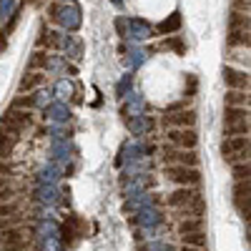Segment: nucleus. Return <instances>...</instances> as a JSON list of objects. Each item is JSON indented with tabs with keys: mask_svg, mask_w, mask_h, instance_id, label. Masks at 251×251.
Listing matches in <instances>:
<instances>
[{
	"mask_svg": "<svg viewBox=\"0 0 251 251\" xmlns=\"http://www.w3.org/2000/svg\"><path fill=\"white\" fill-rule=\"evenodd\" d=\"M224 123L228 136H249V108H226Z\"/></svg>",
	"mask_w": 251,
	"mask_h": 251,
	"instance_id": "1",
	"label": "nucleus"
},
{
	"mask_svg": "<svg viewBox=\"0 0 251 251\" xmlns=\"http://www.w3.org/2000/svg\"><path fill=\"white\" fill-rule=\"evenodd\" d=\"M166 176H169L174 183H181L183 188H194L199 181H201V174L196 169H188V166H178V163H171L166 169Z\"/></svg>",
	"mask_w": 251,
	"mask_h": 251,
	"instance_id": "2",
	"label": "nucleus"
},
{
	"mask_svg": "<svg viewBox=\"0 0 251 251\" xmlns=\"http://www.w3.org/2000/svg\"><path fill=\"white\" fill-rule=\"evenodd\" d=\"M224 80L228 91H246L249 93V75L244 71H234V68H226L224 71Z\"/></svg>",
	"mask_w": 251,
	"mask_h": 251,
	"instance_id": "3",
	"label": "nucleus"
},
{
	"mask_svg": "<svg viewBox=\"0 0 251 251\" xmlns=\"http://www.w3.org/2000/svg\"><path fill=\"white\" fill-rule=\"evenodd\" d=\"M169 141L171 143H176V146H181V149H188V151H194L196 149V133L191 131V128H183V131H178V128H174L171 133H169Z\"/></svg>",
	"mask_w": 251,
	"mask_h": 251,
	"instance_id": "4",
	"label": "nucleus"
},
{
	"mask_svg": "<svg viewBox=\"0 0 251 251\" xmlns=\"http://www.w3.org/2000/svg\"><path fill=\"white\" fill-rule=\"evenodd\" d=\"M221 151H224L226 158H228V156H236V153H241V151H249V136H231L228 141H224Z\"/></svg>",
	"mask_w": 251,
	"mask_h": 251,
	"instance_id": "5",
	"label": "nucleus"
},
{
	"mask_svg": "<svg viewBox=\"0 0 251 251\" xmlns=\"http://www.w3.org/2000/svg\"><path fill=\"white\" fill-rule=\"evenodd\" d=\"M196 196H199V194L194 191V188H178L176 194L169 196V206H171V208H188Z\"/></svg>",
	"mask_w": 251,
	"mask_h": 251,
	"instance_id": "6",
	"label": "nucleus"
},
{
	"mask_svg": "<svg viewBox=\"0 0 251 251\" xmlns=\"http://www.w3.org/2000/svg\"><path fill=\"white\" fill-rule=\"evenodd\" d=\"M20 244H25V239H23V231H20V228H5V231L0 234V246H3V249L20 246Z\"/></svg>",
	"mask_w": 251,
	"mask_h": 251,
	"instance_id": "7",
	"label": "nucleus"
},
{
	"mask_svg": "<svg viewBox=\"0 0 251 251\" xmlns=\"http://www.w3.org/2000/svg\"><path fill=\"white\" fill-rule=\"evenodd\" d=\"M194 123H196V113H194V111H181V113H176V116L169 118V126H176L178 131L191 128Z\"/></svg>",
	"mask_w": 251,
	"mask_h": 251,
	"instance_id": "8",
	"label": "nucleus"
},
{
	"mask_svg": "<svg viewBox=\"0 0 251 251\" xmlns=\"http://www.w3.org/2000/svg\"><path fill=\"white\" fill-rule=\"evenodd\" d=\"M226 108H249V93L246 91H228L226 93Z\"/></svg>",
	"mask_w": 251,
	"mask_h": 251,
	"instance_id": "9",
	"label": "nucleus"
},
{
	"mask_svg": "<svg viewBox=\"0 0 251 251\" xmlns=\"http://www.w3.org/2000/svg\"><path fill=\"white\" fill-rule=\"evenodd\" d=\"M203 231V219H183L178 224V234L186 236V234H201Z\"/></svg>",
	"mask_w": 251,
	"mask_h": 251,
	"instance_id": "10",
	"label": "nucleus"
},
{
	"mask_svg": "<svg viewBox=\"0 0 251 251\" xmlns=\"http://www.w3.org/2000/svg\"><path fill=\"white\" fill-rule=\"evenodd\" d=\"M249 48V30H228V48Z\"/></svg>",
	"mask_w": 251,
	"mask_h": 251,
	"instance_id": "11",
	"label": "nucleus"
},
{
	"mask_svg": "<svg viewBox=\"0 0 251 251\" xmlns=\"http://www.w3.org/2000/svg\"><path fill=\"white\" fill-rule=\"evenodd\" d=\"M228 30H249V15L231 13V18H228Z\"/></svg>",
	"mask_w": 251,
	"mask_h": 251,
	"instance_id": "12",
	"label": "nucleus"
},
{
	"mask_svg": "<svg viewBox=\"0 0 251 251\" xmlns=\"http://www.w3.org/2000/svg\"><path fill=\"white\" fill-rule=\"evenodd\" d=\"M174 161H178V166H188V169H196V153L194 151H181V153H174Z\"/></svg>",
	"mask_w": 251,
	"mask_h": 251,
	"instance_id": "13",
	"label": "nucleus"
},
{
	"mask_svg": "<svg viewBox=\"0 0 251 251\" xmlns=\"http://www.w3.org/2000/svg\"><path fill=\"white\" fill-rule=\"evenodd\" d=\"M181 241H183V246H191V249H206L203 231L201 234H186V236H181Z\"/></svg>",
	"mask_w": 251,
	"mask_h": 251,
	"instance_id": "14",
	"label": "nucleus"
},
{
	"mask_svg": "<svg viewBox=\"0 0 251 251\" xmlns=\"http://www.w3.org/2000/svg\"><path fill=\"white\" fill-rule=\"evenodd\" d=\"M43 83V75L40 73H30V75H25L23 80H20V91H33L35 86H40Z\"/></svg>",
	"mask_w": 251,
	"mask_h": 251,
	"instance_id": "15",
	"label": "nucleus"
},
{
	"mask_svg": "<svg viewBox=\"0 0 251 251\" xmlns=\"http://www.w3.org/2000/svg\"><path fill=\"white\" fill-rule=\"evenodd\" d=\"M10 153H13V136L0 133V161H5Z\"/></svg>",
	"mask_w": 251,
	"mask_h": 251,
	"instance_id": "16",
	"label": "nucleus"
},
{
	"mask_svg": "<svg viewBox=\"0 0 251 251\" xmlns=\"http://www.w3.org/2000/svg\"><path fill=\"white\" fill-rule=\"evenodd\" d=\"M234 178L236 181H249V161L246 163H234Z\"/></svg>",
	"mask_w": 251,
	"mask_h": 251,
	"instance_id": "17",
	"label": "nucleus"
},
{
	"mask_svg": "<svg viewBox=\"0 0 251 251\" xmlns=\"http://www.w3.org/2000/svg\"><path fill=\"white\" fill-rule=\"evenodd\" d=\"M231 8H234V13H244V15H249V0H231Z\"/></svg>",
	"mask_w": 251,
	"mask_h": 251,
	"instance_id": "18",
	"label": "nucleus"
},
{
	"mask_svg": "<svg viewBox=\"0 0 251 251\" xmlns=\"http://www.w3.org/2000/svg\"><path fill=\"white\" fill-rule=\"evenodd\" d=\"M46 66H48L46 53H35V58L30 60V68H46Z\"/></svg>",
	"mask_w": 251,
	"mask_h": 251,
	"instance_id": "19",
	"label": "nucleus"
},
{
	"mask_svg": "<svg viewBox=\"0 0 251 251\" xmlns=\"http://www.w3.org/2000/svg\"><path fill=\"white\" fill-rule=\"evenodd\" d=\"M178 23H181L178 15H174V18L169 20V23H161V33H171V30H176V28H178Z\"/></svg>",
	"mask_w": 251,
	"mask_h": 251,
	"instance_id": "20",
	"label": "nucleus"
},
{
	"mask_svg": "<svg viewBox=\"0 0 251 251\" xmlns=\"http://www.w3.org/2000/svg\"><path fill=\"white\" fill-rule=\"evenodd\" d=\"M18 221L20 219H5V216H0V228H3V231H5V228H13Z\"/></svg>",
	"mask_w": 251,
	"mask_h": 251,
	"instance_id": "21",
	"label": "nucleus"
},
{
	"mask_svg": "<svg viewBox=\"0 0 251 251\" xmlns=\"http://www.w3.org/2000/svg\"><path fill=\"white\" fill-rule=\"evenodd\" d=\"M8 174H10V166L5 161H0V176H8Z\"/></svg>",
	"mask_w": 251,
	"mask_h": 251,
	"instance_id": "22",
	"label": "nucleus"
},
{
	"mask_svg": "<svg viewBox=\"0 0 251 251\" xmlns=\"http://www.w3.org/2000/svg\"><path fill=\"white\" fill-rule=\"evenodd\" d=\"M13 196V191H10V188H3V191H0V201H8Z\"/></svg>",
	"mask_w": 251,
	"mask_h": 251,
	"instance_id": "23",
	"label": "nucleus"
},
{
	"mask_svg": "<svg viewBox=\"0 0 251 251\" xmlns=\"http://www.w3.org/2000/svg\"><path fill=\"white\" fill-rule=\"evenodd\" d=\"M5 188V176H0V191Z\"/></svg>",
	"mask_w": 251,
	"mask_h": 251,
	"instance_id": "24",
	"label": "nucleus"
},
{
	"mask_svg": "<svg viewBox=\"0 0 251 251\" xmlns=\"http://www.w3.org/2000/svg\"><path fill=\"white\" fill-rule=\"evenodd\" d=\"M181 251H203V249H191V246H183Z\"/></svg>",
	"mask_w": 251,
	"mask_h": 251,
	"instance_id": "25",
	"label": "nucleus"
}]
</instances>
